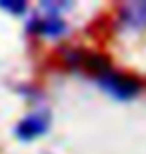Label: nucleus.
<instances>
[{"label":"nucleus","instance_id":"obj_2","mask_svg":"<svg viewBox=\"0 0 146 154\" xmlns=\"http://www.w3.org/2000/svg\"><path fill=\"white\" fill-rule=\"evenodd\" d=\"M28 30L32 34L48 36V38H58L66 32V22L62 20V16L54 10H48L42 16L32 18V22L28 24Z\"/></svg>","mask_w":146,"mask_h":154},{"label":"nucleus","instance_id":"obj_4","mask_svg":"<svg viewBox=\"0 0 146 154\" xmlns=\"http://www.w3.org/2000/svg\"><path fill=\"white\" fill-rule=\"evenodd\" d=\"M118 20L126 30H144L146 28V0L126 2L118 12Z\"/></svg>","mask_w":146,"mask_h":154},{"label":"nucleus","instance_id":"obj_3","mask_svg":"<svg viewBox=\"0 0 146 154\" xmlns=\"http://www.w3.org/2000/svg\"><path fill=\"white\" fill-rule=\"evenodd\" d=\"M48 124H50V116L46 110H38V112H32V114L24 116L16 126V136L20 140H34V138L42 136L46 130H48Z\"/></svg>","mask_w":146,"mask_h":154},{"label":"nucleus","instance_id":"obj_5","mask_svg":"<svg viewBox=\"0 0 146 154\" xmlns=\"http://www.w3.org/2000/svg\"><path fill=\"white\" fill-rule=\"evenodd\" d=\"M0 8L12 12V14H22L26 10V2H0Z\"/></svg>","mask_w":146,"mask_h":154},{"label":"nucleus","instance_id":"obj_1","mask_svg":"<svg viewBox=\"0 0 146 154\" xmlns=\"http://www.w3.org/2000/svg\"><path fill=\"white\" fill-rule=\"evenodd\" d=\"M96 82L110 94V96L118 98V100H130L140 92V80L134 78L124 72H116V70L108 68L106 72L96 76Z\"/></svg>","mask_w":146,"mask_h":154}]
</instances>
